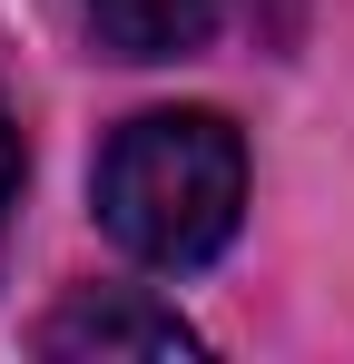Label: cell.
Returning <instances> with one entry per match:
<instances>
[{
  "mask_svg": "<svg viewBox=\"0 0 354 364\" xmlns=\"http://www.w3.org/2000/svg\"><path fill=\"white\" fill-rule=\"evenodd\" d=\"M40 355H197V325L138 286H89L40 325Z\"/></svg>",
  "mask_w": 354,
  "mask_h": 364,
  "instance_id": "obj_2",
  "label": "cell"
},
{
  "mask_svg": "<svg viewBox=\"0 0 354 364\" xmlns=\"http://www.w3.org/2000/svg\"><path fill=\"white\" fill-rule=\"evenodd\" d=\"M109 60H187L217 40L227 0H79Z\"/></svg>",
  "mask_w": 354,
  "mask_h": 364,
  "instance_id": "obj_3",
  "label": "cell"
},
{
  "mask_svg": "<svg viewBox=\"0 0 354 364\" xmlns=\"http://www.w3.org/2000/svg\"><path fill=\"white\" fill-rule=\"evenodd\" d=\"M246 217V138L217 109H148L99 148V227L138 266H207Z\"/></svg>",
  "mask_w": 354,
  "mask_h": 364,
  "instance_id": "obj_1",
  "label": "cell"
},
{
  "mask_svg": "<svg viewBox=\"0 0 354 364\" xmlns=\"http://www.w3.org/2000/svg\"><path fill=\"white\" fill-rule=\"evenodd\" d=\"M10 207H20V128L0 109V246H10Z\"/></svg>",
  "mask_w": 354,
  "mask_h": 364,
  "instance_id": "obj_4",
  "label": "cell"
}]
</instances>
